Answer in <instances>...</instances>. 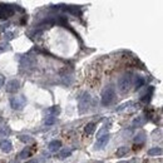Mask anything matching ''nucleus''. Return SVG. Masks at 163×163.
<instances>
[{
    "label": "nucleus",
    "mask_w": 163,
    "mask_h": 163,
    "mask_svg": "<svg viewBox=\"0 0 163 163\" xmlns=\"http://www.w3.org/2000/svg\"><path fill=\"white\" fill-rule=\"evenodd\" d=\"M19 88H20V82L18 79H13L6 83L5 90H6V93H16Z\"/></svg>",
    "instance_id": "nucleus-6"
},
{
    "label": "nucleus",
    "mask_w": 163,
    "mask_h": 163,
    "mask_svg": "<svg viewBox=\"0 0 163 163\" xmlns=\"http://www.w3.org/2000/svg\"><path fill=\"white\" fill-rule=\"evenodd\" d=\"M13 35H14V33H5V39H8V40H10V39H13Z\"/></svg>",
    "instance_id": "nucleus-26"
},
{
    "label": "nucleus",
    "mask_w": 163,
    "mask_h": 163,
    "mask_svg": "<svg viewBox=\"0 0 163 163\" xmlns=\"http://www.w3.org/2000/svg\"><path fill=\"white\" fill-rule=\"evenodd\" d=\"M9 49H10V45L8 43L0 44V52H4V50H9Z\"/></svg>",
    "instance_id": "nucleus-23"
},
{
    "label": "nucleus",
    "mask_w": 163,
    "mask_h": 163,
    "mask_svg": "<svg viewBox=\"0 0 163 163\" xmlns=\"http://www.w3.org/2000/svg\"><path fill=\"white\" fill-rule=\"evenodd\" d=\"M12 133V129H10L9 126H4V127H0V137H6Z\"/></svg>",
    "instance_id": "nucleus-15"
},
{
    "label": "nucleus",
    "mask_w": 163,
    "mask_h": 163,
    "mask_svg": "<svg viewBox=\"0 0 163 163\" xmlns=\"http://www.w3.org/2000/svg\"><path fill=\"white\" fill-rule=\"evenodd\" d=\"M49 151H52V152H57V151H59L60 148H62V142H60V140H52V142H50V143H49Z\"/></svg>",
    "instance_id": "nucleus-11"
},
{
    "label": "nucleus",
    "mask_w": 163,
    "mask_h": 163,
    "mask_svg": "<svg viewBox=\"0 0 163 163\" xmlns=\"http://www.w3.org/2000/svg\"><path fill=\"white\" fill-rule=\"evenodd\" d=\"M116 97V90H114V87H108L104 89L103 94H102V104L103 106H109L112 102H113Z\"/></svg>",
    "instance_id": "nucleus-2"
},
{
    "label": "nucleus",
    "mask_w": 163,
    "mask_h": 163,
    "mask_svg": "<svg viewBox=\"0 0 163 163\" xmlns=\"http://www.w3.org/2000/svg\"><path fill=\"white\" fill-rule=\"evenodd\" d=\"M26 104V98L24 95H18V97H13L10 99V106L14 110H22Z\"/></svg>",
    "instance_id": "nucleus-3"
},
{
    "label": "nucleus",
    "mask_w": 163,
    "mask_h": 163,
    "mask_svg": "<svg viewBox=\"0 0 163 163\" xmlns=\"http://www.w3.org/2000/svg\"><path fill=\"white\" fill-rule=\"evenodd\" d=\"M10 163H18V161H12V162H10Z\"/></svg>",
    "instance_id": "nucleus-28"
},
{
    "label": "nucleus",
    "mask_w": 163,
    "mask_h": 163,
    "mask_svg": "<svg viewBox=\"0 0 163 163\" xmlns=\"http://www.w3.org/2000/svg\"><path fill=\"white\" fill-rule=\"evenodd\" d=\"M90 102H92V97L89 93H84L82 95L79 100V113H84V112L88 110V108L90 107Z\"/></svg>",
    "instance_id": "nucleus-4"
},
{
    "label": "nucleus",
    "mask_w": 163,
    "mask_h": 163,
    "mask_svg": "<svg viewBox=\"0 0 163 163\" xmlns=\"http://www.w3.org/2000/svg\"><path fill=\"white\" fill-rule=\"evenodd\" d=\"M35 64H36V60L33 57H30V55H28V57H25V58L22 59V67L23 68L32 69V68L35 67Z\"/></svg>",
    "instance_id": "nucleus-7"
},
{
    "label": "nucleus",
    "mask_w": 163,
    "mask_h": 163,
    "mask_svg": "<svg viewBox=\"0 0 163 163\" xmlns=\"http://www.w3.org/2000/svg\"><path fill=\"white\" fill-rule=\"evenodd\" d=\"M70 154H72V149H63L62 152H60V153L58 154V158L59 159H64V158H68Z\"/></svg>",
    "instance_id": "nucleus-18"
},
{
    "label": "nucleus",
    "mask_w": 163,
    "mask_h": 163,
    "mask_svg": "<svg viewBox=\"0 0 163 163\" xmlns=\"http://www.w3.org/2000/svg\"><path fill=\"white\" fill-rule=\"evenodd\" d=\"M0 149H2L4 153H10V152L13 151L12 142H10L9 139H3L2 142H0Z\"/></svg>",
    "instance_id": "nucleus-9"
},
{
    "label": "nucleus",
    "mask_w": 163,
    "mask_h": 163,
    "mask_svg": "<svg viewBox=\"0 0 163 163\" xmlns=\"http://www.w3.org/2000/svg\"><path fill=\"white\" fill-rule=\"evenodd\" d=\"M26 163H38V162H36L35 159H30V161H28Z\"/></svg>",
    "instance_id": "nucleus-27"
},
{
    "label": "nucleus",
    "mask_w": 163,
    "mask_h": 163,
    "mask_svg": "<svg viewBox=\"0 0 163 163\" xmlns=\"http://www.w3.org/2000/svg\"><path fill=\"white\" fill-rule=\"evenodd\" d=\"M14 14V9L12 5H2L0 4V19H6Z\"/></svg>",
    "instance_id": "nucleus-5"
},
{
    "label": "nucleus",
    "mask_w": 163,
    "mask_h": 163,
    "mask_svg": "<svg viewBox=\"0 0 163 163\" xmlns=\"http://www.w3.org/2000/svg\"><path fill=\"white\" fill-rule=\"evenodd\" d=\"M148 154L149 156H161L162 154V148L161 147H154L148 149Z\"/></svg>",
    "instance_id": "nucleus-17"
},
{
    "label": "nucleus",
    "mask_w": 163,
    "mask_h": 163,
    "mask_svg": "<svg viewBox=\"0 0 163 163\" xmlns=\"http://www.w3.org/2000/svg\"><path fill=\"white\" fill-rule=\"evenodd\" d=\"M144 85V78L143 77H140V75H137L136 77V80H134V89H139Z\"/></svg>",
    "instance_id": "nucleus-13"
},
{
    "label": "nucleus",
    "mask_w": 163,
    "mask_h": 163,
    "mask_svg": "<svg viewBox=\"0 0 163 163\" xmlns=\"http://www.w3.org/2000/svg\"><path fill=\"white\" fill-rule=\"evenodd\" d=\"M144 123V119H143V117H139L138 119H136L134 122H133V126H140V124H143Z\"/></svg>",
    "instance_id": "nucleus-22"
},
{
    "label": "nucleus",
    "mask_w": 163,
    "mask_h": 163,
    "mask_svg": "<svg viewBox=\"0 0 163 163\" xmlns=\"http://www.w3.org/2000/svg\"><path fill=\"white\" fill-rule=\"evenodd\" d=\"M132 78L133 77H132L130 73H126L118 79V88H119L120 92L129 90V88L132 85Z\"/></svg>",
    "instance_id": "nucleus-1"
},
{
    "label": "nucleus",
    "mask_w": 163,
    "mask_h": 163,
    "mask_svg": "<svg viewBox=\"0 0 163 163\" xmlns=\"http://www.w3.org/2000/svg\"><path fill=\"white\" fill-rule=\"evenodd\" d=\"M94 129H95V123H94V122H90V123H88V124L85 126L84 132H85V134H92Z\"/></svg>",
    "instance_id": "nucleus-16"
},
{
    "label": "nucleus",
    "mask_w": 163,
    "mask_h": 163,
    "mask_svg": "<svg viewBox=\"0 0 163 163\" xmlns=\"http://www.w3.org/2000/svg\"><path fill=\"white\" fill-rule=\"evenodd\" d=\"M0 122H2V118H0Z\"/></svg>",
    "instance_id": "nucleus-29"
},
{
    "label": "nucleus",
    "mask_w": 163,
    "mask_h": 163,
    "mask_svg": "<svg viewBox=\"0 0 163 163\" xmlns=\"http://www.w3.org/2000/svg\"><path fill=\"white\" fill-rule=\"evenodd\" d=\"M30 154H32V151H30L29 147H26V148H24L22 151V153H20L19 158H26V157H30Z\"/></svg>",
    "instance_id": "nucleus-19"
},
{
    "label": "nucleus",
    "mask_w": 163,
    "mask_h": 163,
    "mask_svg": "<svg viewBox=\"0 0 163 163\" xmlns=\"http://www.w3.org/2000/svg\"><path fill=\"white\" fill-rule=\"evenodd\" d=\"M153 92H154V88H153V87H148V88L146 89L144 93H142V95H140V100L143 102V103H148V102L151 100L152 94H153Z\"/></svg>",
    "instance_id": "nucleus-10"
},
{
    "label": "nucleus",
    "mask_w": 163,
    "mask_h": 163,
    "mask_svg": "<svg viewBox=\"0 0 163 163\" xmlns=\"http://www.w3.org/2000/svg\"><path fill=\"white\" fill-rule=\"evenodd\" d=\"M128 152H129L128 147H126V146H122V147H119V148L117 149L116 154H117V157H124V156L128 153Z\"/></svg>",
    "instance_id": "nucleus-14"
},
{
    "label": "nucleus",
    "mask_w": 163,
    "mask_h": 163,
    "mask_svg": "<svg viewBox=\"0 0 163 163\" xmlns=\"http://www.w3.org/2000/svg\"><path fill=\"white\" fill-rule=\"evenodd\" d=\"M143 140H144V134L143 133H140L139 136H137L136 139H134V142H143Z\"/></svg>",
    "instance_id": "nucleus-24"
},
{
    "label": "nucleus",
    "mask_w": 163,
    "mask_h": 163,
    "mask_svg": "<svg viewBox=\"0 0 163 163\" xmlns=\"http://www.w3.org/2000/svg\"><path fill=\"white\" fill-rule=\"evenodd\" d=\"M19 139L22 142H24V143H32V142H33V138L29 137V136H20Z\"/></svg>",
    "instance_id": "nucleus-21"
},
{
    "label": "nucleus",
    "mask_w": 163,
    "mask_h": 163,
    "mask_svg": "<svg viewBox=\"0 0 163 163\" xmlns=\"http://www.w3.org/2000/svg\"><path fill=\"white\" fill-rule=\"evenodd\" d=\"M4 84H5V78H4V75L0 74V88H3Z\"/></svg>",
    "instance_id": "nucleus-25"
},
{
    "label": "nucleus",
    "mask_w": 163,
    "mask_h": 163,
    "mask_svg": "<svg viewBox=\"0 0 163 163\" xmlns=\"http://www.w3.org/2000/svg\"><path fill=\"white\" fill-rule=\"evenodd\" d=\"M109 138H110L109 134H104V136L99 137L97 139V142H95V149H100V148H103L104 146H107V143L109 142Z\"/></svg>",
    "instance_id": "nucleus-8"
},
{
    "label": "nucleus",
    "mask_w": 163,
    "mask_h": 163,
    "mask_svg": "<svg viewBox=\"0 0 163 163\" xmlns=\"http://www.w3.org/2000/svg\"><path fill=\"white\" fill-rule=\"evenodd\" d=\"M59 113H60V108H59L58 106H53V107H50V108L47 109V114L52 116V117H55V116H58Z\"/></svg>",
    "instance_id": "nucleus-12"
},
{
    "label": "nucleus",
    "mask_w": 163,
    "mask_h": 163,
    "mask_svg": "<svg viewBox=\"0 0 163 163\" xmlns=\"http://www.w3.org/2000/svg\"><path fill=\"white\" fill-rule=\"evenodd\" d=\"M55 117H48L45 120H44V124L45 126H52V124H54L55 123Z\"/></svg>",
    "instance_id": "nucleus-20"
}]
</instances>
